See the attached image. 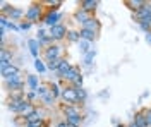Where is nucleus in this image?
<instances>
[{"label":"nucleus","instance_id":"obj_1","mask_svg":"<svg viewBox=\"0 0 151 127\" xmlns=\"http://www.w3.org/2000/svg\"><path fill=\"white\" fill-rule=\"evenodd\" d=\"M45 14L47 12H45V7H43V2H33L26 9V21L33 22V24L40 22V21H43Z\"/></svg>","mask_w":151,"mask_h":127},{"label":"nucleus","instance_id":"obj_2","mask_svg":"<svg viewBox=\"0 0 151 127\" xmlns=\"http://www.w3.org/2000/svg\"><path fill=\"white\" fill-rule=\"evenodd\" d=\"M4 86L7 91L10 93H14V91H26V79H22L21 74H14V76H10V77L4 79Z\"/></svg>","mask_w":151,"mask_h":127},{"label":"nucleus","instance_id":"obj_3","mask_svg":"<svg viewBox=\"0 0 151 127\" xmlns=\"http://www.w3.org/2000/svg\"><path fill=\"white\" fill-rule=\"evenodd\" d=\"M62 101H64V105H79V98H77V91L72 84H65L64 88H62Z\"/></svg>","mask_w":151,"mask_h":127},{"label":"nucleus","instance_id":"obj_4","mask_svg":"<svg viewBox=\"0 0 151 127\" xmlns=\"http://www.w3.org/2000/svg\"><path fill=\"white\" fill-rule=\"evenodd\" d=\"M62 53H64V48H62L60 43H53V45H50L47 48H43V57H45L47 62L53 59H64Z\"/></svg>","mask_w":151,"mask_h":127},{"label":"nucleus","instance_id":"obj_5","mask_svg":"<svg viewBox=\"0 0 151 127\" xmlns=\"http://www.w3.org/2000/svg\"><path fill=\"white\" fill-rule=\"evenodd\" d=\"M48 33H50V36L53 38L55 43H60V41L67 39V33H69V29H67L64 24H57V26H53V28H50Z\"/></svg>","mask_w":151,"mask_h":127},{"label":"nucleus","instance_id":"obj_6","mask_svg":"<svg viewBox=\"0 0 151 127\" xmlns=\"http://www.w3.org/2000/svg\"><path fill=\"white\" fill-rule=\"evenodd\" d=\"M60 19H62V14L53 12V10H47V14H45V17H43V24L48 26V28H53L57 24H62Z\"/></svg>","mask_w":151,"mask_h":127},{"label":"nucleus","instance_id":"obj_7","mask_svg":"<svg viewBox=\"0 0 151 127\" xmlns=\"http://www.w3.org/2000/svg\"><path fill=\"white\" fill-rule=\"evenodd\" d=\"M36 39L40 41L41 48H47V47H50V45H53V43H55V41H53V38L50 36V33H47V31L43 29V28H40V29H38Z\"/></svg>","mask_w":151,"mask_h":127},{"label":"nucleus","instance_id":"obj_8","mask_svg":"<svg viewBox=\"0 0 151 127\" xmlns=\"http://www.w3.org/2000/svg\"><path fill=\"white\" fill-rule=\"evenodd\" d=\"M132 17H134L136 22L151 17V2H146V5H144V7H141L137 12H134V14H132Z\"/></svg>","mask_w":151,"mask_h":127},{"label":"nucleus","instance_id":"obj_9","mask_svg":"<svg viewBox=\"0 0 151 127\" xmlns=\"http://www.w3.org/2000/svg\"><path fill=\"white\" fill-rule=\"evenodd\" d=\"M93 17V14H89V12H86V10L83 9H77L74 10V14H72V19L77 22V24H81V26H84V22H88V21Z\"/></svg>","mask_w":151,"mask_h":127},{"label":"nucleus","instance_id":"obj_10","mask_svg":"<svg viewBox=\"0 0 151 127\" xmlns=\"http://www.w3.org/2000/svg\"><path fill=\"white\" fill-rule=\"evenodd\" d=\"M5 16H7L10 21H14V22H21L22 19H26V10H22V9H19V7H14V5H12V9H10Z\"/></svg>","mask_w":151,"mask_h":127},{"label":"nucleus","instance_id":"obj_11","mask_svg":"<svg viewBox=\"0 0 151 127\" xmlns=\"http://www.w3.org/2000/svg\"><path fill=\"white\" fill-rule=\"evenodd\" d=\"M81 76H83V74H81V67H79V65H72V69L67 72V76L64 79H60V81H65L67 84H72L76 79L81 77Z\"/></svg>","mask_w":151,"mask_h":127},{"label":"nucleus","instance_id":"obj_12","mask_svg":"<svg viewBox=\"0 0 151 127\" xmlns=\"http://www.w3.org/2000/svg\"><path fill=\"white\" fill-rule=\"evenodd\" d=\"M83 29H88V31H93V33H98L100 34V31H101V22H100V19H96V17H91V19L88 21V22H84V26H81Z\"/></svg>","mask_w":151,"mask_h":127},{"label":"nucleus","instance_id":"obj_13","mask_svg":"<svg viewBox=\"0 0 151 127\" xmlns=\"http://www.w3.org/2000/svg\"><path fill=\"white\" fill-rule=\"evenodd\" d=\"M98 5H100L98 0H81V2H79V9L86 10V12H89V14H93L94 10L98 9Z\"/></svg>","mask_w":151,"mask_h":127},{"label":"nucleus","instance_id":"obj_14","mask_svg":"<svg viewBox=\"0 0 151 127\" xmlns=\"http://www.w3.org/2000/svg\"><path fill=\"white\" fill-rule=\"evenodd\" d=\"M12 59H14V52L12 50H9V48L0 50V67L12 64Z\"/></svg>","mask_w":151,"mask_h":127},{"label":"nucleus","instance_id":"obj_15","mask_svg":"<svg viewBox=\"0 0 151 127\" xmlns=\"http://www.w3.org/2000/svg\"><path fill=\"white\" fill-rule=\"evenodd\" d=\"M0 74H2L4 79H7V77H10V76H14V74H19V67L12 62V64H9V65L0 67Z\"/></svg>","mask_w":151,"mask_h":127},{"label":"nucleus","instance_id":"obj_16","mask_svg":"<svg viewBox=\"0 0 151 127\" xmlns=\"http://www.w3.org/2000/svg\"><path fill=\"white\" fill-rule=\"evenodd\" d=\"M26 88H28V91H38L40 77L35 76V74H26Z\"/></svg>","mask_w":151,"mask_h":127},{"label":"nucleus","instance_id":"obj_17","mask_svg":"<svg viewBox=\"0 0 151 127\" xmlns=\"http://www.w3.org/2000/svg\"><path fill=\"white\" fill-rule=\"evenodd\" d=\"M62 113H64V117H76V115H81V110L77 105H62Z\"/></svg>","mask_w":151,"mask_h":127},{"label":"nucleus","instance_id":"obj_18","mask_svg":"<svg viewBox=\"0 0 151 127\" xmlns=\"http://www.w3.org/2000/svg\"><path fill=\"white\" fill-rule=\"evenodd\" d=\"M70 69H72L70 62H69L67 59H62V64H60V67H58V70H57V77H58V79H64Z\"/></svg>","mask_w":151,"mask_h":127},{"label":"nucleus","instance_id":"obj_19","mask_svg":"<svg viewBox=\"0 0 151 127\" xmlns=\"http://www.w3.org/2000/svg\"><path fill=\"white\" fill-rule=\"evenodd\" d=\"M132 122H136V126H139V127H150L148 126V120H146V108L139 110V112L136 113V117H134Z\"/></svg>","mask_w":151,"mask_h":127},{"label":"nucleus","instance_id":"obj_20","mask_svg":"<svg viewBox=\"0 0 151 127\" xmlns=\"http://www.w3.org/2000/svg\"><path fill=\"white\" fill-rule=\"evenodd\" d=\"M124 5H125V7H129L132 12H137L141 7L146 5V0H125V2H124Z\"/></svg>","mask_w":151,"mask_h":127},{"label":"nucleus","instance_id":"obj_21","mask_svg":"<svg viewBox=\"0 0 151 127\" xmlns=\"http://www.w3.org/2000/svg\"><path fill=\"white\" fill-rule=\"evenodd\" d=\"M43 115H45L43 110L36 107V110H35L33 113H29L28 117H24V120H26V124H31V122H36V120H43V118H45Z\"/></svg>","mask_w":151,"mask_h":127},{"label":"nucleus","instance_id":"obj_22","mask_svg":"<svg viewBox=\"0 0 151 127\" xmlns=\"http://www.w3.org/2000/svg\"><path fill=\"white\" fill-rule=\"evenodd\" d=\"M28 47H29V52H31V55L35 57V59H40L38 55H40V48H41V45H40V41L36 38L29 39L28 41Z\"/></svg>","mask_w":151,"mask_h":127},{"label":"nucleus","instance_id":"obj_23","mask_svg":"<svg viewBox=\"0 0 151 127\" xmlns=\"http://www.w3.org/2000/svg\"><path fill=\"white\" fill-rule=\"evenodd\" d=\"M81 31L79 29H69V33H67V41L69 43H81Z\"/></svg>","mask_w":151,"mask_h":127},{"label":"nucleus","instance_id":"obj_24","mask_svg":"<svg viewBox=\"0 0 151 127\" xmlns=\"http://www.w3.org/2000/svg\"><path fill=\"white\" fill-rule=\"evenodd\" d=\"M81 38L84 39V41H89V43H93V41H96L98 39V33H93V31H88V29H83L81 28Z\"/></svg>","mask_w":151,"mask_h":127},{"label":"nucleus","instance_id":"obj_25","mask_svg":"<svg viewBox=\"0 0 151 127\" xmlns=\"http://www.w3.org/2000/svg\"><path fill=\"white\" fill-rule=\"evenodd\" d=\"M94 57H96V50H91L88 55H84V59H83V65H84V67H93Z\"/></svg>","mask_w":151,"mask_h":127},{"label":"nucleus","instance_id":"obj_26","mask_svg":"<svg viewBox=\"0 0 151 127\" xmlns=\"http://www.w3.org/2000/svg\"><path fill=\"white\" fill-rule=\"evenodd\" d=\"M60 64H62V59H53V60H48V62H47V69L57 74V70H58V67H60Z\"/></svg>","mask_w":151,"mask_h":127},{"label":"nucleus","instance_id":"obj_27","mask_svg":"<svg viewBox=\"0 0 151 127\" xmlns=\"http://www.w3.org/2000/svg\"><path fill=\"white\" fill-rule=\"evenodd\" d=\"M79 52H81L83 57L88 55V53L91 52V43H89V41H84V39H81V43H79Z\"/></svg>","mask_w":151,"mask_h":127},{"label":"nucleus","instance_id":"obj_28","mask_svg":"<svg viewBox=\"0 0 151 127\" xmlns=\"http://www.w3.org/2000/svg\"><path fill=\"white\" fill-rule=\"evenodd\" d=\"M43 5H48V10L58 12V7L62 5V2L60 0H47V2H43Z\"/></svg>","mask_w":151,"mask_h":127},{"label":"nucleus","instance_id":"obj_29","mask_svg":"<svg viewBox=\"0 0 151 127\" xmlns=\"http://www.w3.org/2000/svg\"><path fill=\"white\" fill-rule=\"evenodd\" d=\"M35 69H36L40 74H43V72H47V70H48V69H47V64H45L41 59H35Z\"/></svg>","mask_w":151,"mask_h":127},{"label":"nucleus","instance_id":"obj_30","mask_svg":"<svg viewBox=\"0 0 151 127\" xmlns=\"http://www.w3.org/2000/svg\"><path fill=\"white\" fill-rule=\"evenodd\" d=\"M67 124H70V126H77L81 127V122H83V115H76V117H67L65 118Z\"/></svg>","mask_w":151,"mask_h":127},{"label":"nucleus","instance_id":"obj_31","mask_svg":"<svg viewBox=\"0 0 151 127\" xmlns=\"http://www.w3.org/2000/svg\"><path fill=\"white\" fill-rule=\"evenodd\" d=\"M55 100H57V98L53 96V95H52V91H50V93H47L45 96L41 98V101H43V103H45L47 107H52V105L55 103Z\"/></svg>","mask_w":151,"mask_h":127},{"label":"nucleus","instance_id":"obj_32","mask_svg":"<svg viewBox=\"0 0 151 127\" xmlns=\"http://www.w3.org/2000/svg\"><path fill=\"white\" fill-rule=\"evenodd\" d=\"M77 91V98H79V103H84L86 100H88V91L84 88H76Z\"/></svg>","mask_w":151,"mask_h":127},{"label":"nucleus","instance_id":"obj_33","mask_svg":"<svg viewBox=\"0 0 151 127\" xmlns=\"http://www.w3.org/2000/svg\"><path fill=\"white\" fill-rule=\"evenodd\" d=\"M50 91L55 98H60V95H62V88H58L57 83H50Z\"/></svg>","mask_w":151,"mask_h":127},{"label":"nucleus","instance_id":"obj_34","mask_svg":"<svg viewBox=\"0 0 151 127\" xmlns=\"http://www.w3.org/2000/svg\"><path fill=\"white\" fill-rule=\"evenodd\" d=\"M31 26H33V22H29V21H21L19 22V29L21 31H29Z\"/></svg>","mask_w":151,"mask_h":127},{"label":"nucleus","instance_id":"obj_35","mask_svg":"<svg viewBox=\"0 0 151 127\" xmlns=\"http://www.w3.org/2000/svg\"><path fill=\"white\" fill-rule=\"evenodd\" d=\"M26 100L33 103L35 100H40V96H38V93H36V91H26Z\"/></svg>","mask_w":151,"mask_h":127},{"label":"nucleus","instance_id":"obj_36","mask_svg":"<svg viewBox=\"0 0 151 127\" xmlns=\"http://www.w3.org/2000/svg\"><path fill=\"white\" fill-rule=\"evenodd\" d=\"M29 127H47V122H45V118L43 120H36V122H31V124H26Z\"/></svg>","mask_w":151,"mask_h":127},{"label":"nucleus","instance_id":"obj_37","mask_svg":"<svg viewBox=\"0 0 151 127\" xmlns=\"http://www.w3.org/2000/svg\"><path fill=\"white\" fill-rule=\"evenodd\" d=\"M83 84H84V77H83V76H81V77H77L74 83H72V86H74V88H83Z\"/></svg>","mask_w":151,"mask_h":127},{"label":"nucleus","instance_id":"obj_38","mask_svg":"<svg viewBox=\"0 0 151 127\" xmlns=\"http://www.w3.org/2000/svg\"><path fill=\"white\" fill-rule=\"evenodd\" d=\"M146 120H148V126L151 127V110L150 108H146Z\"/></svg>","mask_w":151,"mask_h":127},{"label":"nucleus","instance_id":"obj_39","mask_svg":"<svg viewBox=\"0 0 151 127\" xmlns=\"http://www.w3.org/2000/svg\"><path fill=\"white\" fill-rule=\"evenodd\" d=\"M144 39H146V41H148V43L151 45V31H150V33H146V34H144Z\"/></svg>","mask_w":151,"mask_h":127},{"label":"nucleus","instance_id":"obj_40","mask_svg":"<svg viewBox=\"0 0 151 127\" xmlns=\"http://www.w3.org/2000/svg\"><path fill=\"white\" fill-rule=\"evenodd\" d=\"M57 127H69V124H67L65 120H62V122H58V124H57Z\"/></svg>","mask_w":151,"mask_h":127},{"label":"nucleus","instance_id":"obj_41","mask_svg":"<svg viewBox=\"0 0 151 127\" xmlns=\"http://www.w3.org/2000/svg\"><path fill=\"white\" fill-rule=\"evenodd\" d=\"M125 127H139V126H136V122H131V124H127Z\"/></svg>","mask_w":151,"mask_h":127},{"label":"nucleus","instance_id":"obj_42","mask_svg":"<svg viewBox=\"0 0 151 127\" xmlns=\"http://www.w3.org/2000/svg\"><path fill=\"white\" fill-rule=\"evenodd\" d=\"M115 127H125V126H124V124H117Z\"/></svg>","mask_w":151,"mask_h":127},{"label":"nucleus","instance_id":"obj_43","mask_svg":"<svg viewBox=\"0 0 151 127\" xmlns=\"http://www.w3.org/2000/svg\"><path fill=\"white\" fill-rule=\"evenodd\" d=\"M69 127H77V126H70V124H69Z\"/></svg>","mask_w":151,"mask_h":127},{"label":"nucleus","instance_id":"obj_44","mask_svg":"<svg viewBox=\"0 0 151 127\" xmlns=\"http://www.w3.org/2000/svg\"><path fill=\"white\" fill-rule=\"evenodd\" d=\"M24 127H29V126H24Z\"/></svg>","mask_w":151,"mask_h":127},{"label":"nucleus","instance_id":"obj_45","mask_svg":"<svg viewBox=\"0 0 151 127\" xmlns=\"http://www.w3.org/2000/svg\"><path fill=\"white\" fill-rule=\"evenodd\" d=\"M150 110H151V107H150Z\"/></svg>","mask_w":151,"mask_h":127}]
</instances>
